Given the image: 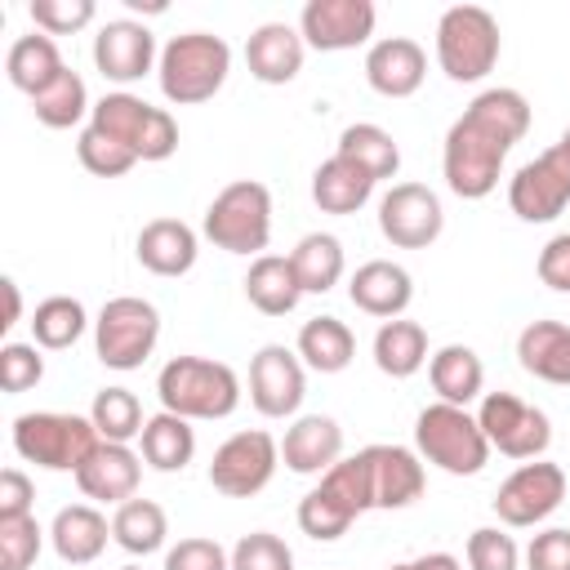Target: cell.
<instances>
[{
	"label": "cell",
	"instance_id": "1",
	"mask_svg": "<svg viewBox=\"0 0 570 570\" xmlns=\"http://www.w3.org/2000/svg\"><path fill=\"white\" fill-rule=\"evenodd\" d=\"M525 129H530V102L521 89L508 85L481 89L445 134L441 147L445 187L459 200H485L499 187L503 160L525 138Z\"/></svg>",
	"mask_w": 570,
	"mask_h": 570
},
{
	"label": "cell",
	"instance_id": "2",
	"mask_svg": "<svg viewBox=\"0 0 570 570\" xmlns=\"http://www.w3.org/2000/svg\"><path fill=\"white\" fill-rule=\"evenodd\" d=\"M160 410L183 419H227L240 405V379L227 361L209 356H174L156 374Z\"/></svg>",
	"mask_w": 570,
	"mask_h": 570
},
{
	"label": "cell",
	"instance_id": "3",
	"mask_svg": "<svg viewBox=\"0 0 570 570\" xmlns=\"http://www.w3.org/2000/svg\"><path fill=\"white\" fill-rule=\"evenodd\" d=\"M227 71H232V45L223 36H209V31L174 36L156 62L160 94L174 107H196V102L214 98L227 85Z\"/></svg>",
	"mask_w": 570,
	"mask_h": 570
},
{
	"label": "cell",
	"instance_id": "4",
	"mask_svg": "<svg viewBox=\"0 0 570 570\" xmlns=\"http://www.w3.org/2000/svg\"><path fill=\"white\" fill-rule=\"evenodd\" d=\"M102 445L89 414H58V410H31L13 419V450L18 459L45 468V472H80V463Z\"/></svg>",
	"mask_w": 570,
	"mask_h": 570
},
{
	"label": "cell",
	"instance_id": "5",
	"mask_svg": "<svg viewBox=\"0 0 570 570\" xmlns=\"http://www.w3.org/2000/svg\"><path fill=\"white\" fill-rule=\"evenodd\" d=\"M414 450L423 463H432L450 476H476L490 463V441H485L476 414H468L463 405H445V401H432L419 410Z\"/></svg>",
	"mask_w": 570,
	"mask_h": 570
},
{
	"label": "cell",
	"instance_id": "6",
	"mask_svg": "<svg viewBox=\"0 0 570 570\" xmlns=\"http://www.w3.org/2000/svg\"><path fill=\"white\" fill-rule=\"evenodd\" d=\"M503 49L499 18L481 4H450L436 18V62L454 85H476L494 71Z\"/></svg>",
	"mask_w": 570,
	"mask_h": 570
},
{
	"label": "cell",
	"instance_id": "7",
	"mask_svg": "<svg viewBox=\"0 0 570 570\" xmlns=\"http://www.w3.org/2000/svg\"><path fill=\"white\" fill-rule=\"evenodd\" d=\"M200 232H205V240H214L227 254L258 258L267 249V240H272V191L263 183H254V178L227 183L209 200Z\"/></svg>",
	"mask_w": 570,
	"mask_h": 570
},
{
	"label": "cell",
	"instance_id": "8",
	"mask_svg": "<svg viewBox=\"0 0 570 570\" xmlns=\"http://www.w3.org/2000/svg\"><path fill=\"white\" fill-rule=\"evenodd\" d=\"M89 125L120 138L138 160H169L178 151V125L165 107H151L142 102L138 94H102L89 111Z\"/></svg>",
	"mask_w": 570,
	"mask_h": 570
},
{
	"label": "cell",
	"instance_id": "9",
	"mask_svg": "<svg viewBox=\"0 0 570 570\" xmlns=\"http://www.w3.org/2000/svg\"><path fill=\"white\" fill-rule=\"evenodd\" d=\"M156 338H160V312L138 294L107 298L94 321V352L107 370H120V374L138 370L156 352Z\"/></svg>",
	"mask_w": 570,
	"mask_h": 570
},
{
	"label": "cell",
	"instance_id": "10",
	"mask_svg": "<svg viewBox=\"0 0 570 570\" xmlns=\"http://www.w3.org/2000/svg\"><path fill=\"white\" fill-rule=\"evenodd\" d=\"M281 468V441L263 428H245V432H232L214 459H209V485L227 499H254L258 490L272 485Z\"/></svg>",
	"mask_w": 570,
	"mask_h": 570
},
{
	"label": "cell",
	"instance_id": "11",
	"mask_svg": "<svg viewBox=\"0 0 570 570\" xmlns=\"http://www.w3.org/2000/svg\"><path fill=\"white\" fill-rule=\"evenodd\" d=\"M476 423L490 441V450L508 454V459H543V450L552 445V423L539 405L521 401L517 392H485L476 405Z\"/></svg>",
	"mask_w": 570,
	"mask_h": 570
},
{
	"label": "cell",
	"instance_id": "12",
	"mask_svg": "<svg viewBox=\"0 0 570 570\" xmlns=\"http://www.w3.org/2000/svg\"><path fill=\"white\" fill-rule=\"evenodd\" d=\"M570 205V142H552L508 178V209L521 223H552Z\"/></svg>",
	"mask_w": 570,
	"mask_h": 570
},
{
	"label": "cell",
	"instance_id": "13",
	"mask_svg": "<svg viewBox=\"0 0 570 570\" xmlns=\"http://www.w3.org/2000/svg\"><path fill=\"white\" fill-rule=\"evenodd\" d=\"M566 499V468L548 463V459H530L517 472H508V481L494 494V517L512 530H530L539 521H548Z\"/></svg>",
	"mask_w": 570,
	"mask_h": 570
},
{
	"label": "cell",
	"instance_id": "14",
	"mask_svg": "<svg viewBox=\"0 0 570 570\" xmlns=\"http://www.w3.org/2000/svg\"><path fill=\"white\" fill-rule=\"evenodd\" d=\"M445 227L441 196L423 183H392L379 200V232L396 249H428Z\"/></svg>",
	"mask_w": 570,
	"mask_h": 570
},
{
	"label": "cell",
	"instance_id": "15",
	"mask_svg": "<svg viewBox=\"0 0 570 570\" xmlns=\"http://www.w3.org/2000/svg\"><path fill=\"white\" fill-rule=\"evenodd\" d=\"M307 396V365L285 343H267L249 361V405L263 419H289L298 414Z\"/></svg>",
	"mask_w": 570,
	"mask_h": 570
},
{
	"label": "cell",
	"instance_id": "16",
	"mask_svg": "<svg viewBox=\"0 0 570 570\" xmlns=\"http://www.w3.org/2000/svg\"><path fill=\"white\" fill-rule=\"evenodd\" d=\"M379 9L370 0H307L298 13V36L321 53L356 49L374 36Z\"/></svg>",
	"mask_w": 570,
	"mask_h": 570
},
{
	"label": "cell",
	"instance_id": "17",
	"mask_svg": "<svg viewBox=\"0 0 570 570\" xmlns=\"http://www.w3.org/2000/svg\"><path fill=\"white\" fill-rule=\"evenodd\" d=\"M156 62H160V53H156V36H151L147 22L111 18V22L98 27V36H94V67L102 71V80L134 85Z\"/></svg>",
	"mask_w": 570,
	"mask_h": 570
},
{
	"label": "cell",
	"instance_id": "18",
	"mask_svg": "<svg viewBox=\"0 0 570 570\" xmlns=\"http://www.w3.org/2000/svg\"><path fill=\"white\" fill-rule=\"evenodd\" d=\"M361 459H365V476H370V503L383 508V512L410 508L423 494V485H428V472H423L419 450H405V445H365Z\"/></svg>",
	"mask_w": 570,
	"mask_h": 570
},
{
	"label": "cell",
	"instance_id": "19",
	"mask_svg": "<svg viewBox=\"0 0 570 570\" xmlns=\"http://www.w3.org/2000/svg\"><path fill=\"white\" fill-rule=\"evenodd\" d=\"M423 76H428V53L410 36H383V40H374L365 49V80L383 98H410V94H419Z\"/></svg>",
	"mask_w": 570,
	"mask_h": 570
},
{
	"label": "cell",
	"instance_id": "20",
	"mask_svg": "<svg viewBox=\"0 0 570 570\" xmlns=\"http://www.w3.org/2000/svg\"><path fill=\"white\" fill-rule=\"evenodd\" d=\"M138 481H142V454H134L129 445L120 441H102L76 472V485L85 499L94 503H125L138 494Z\"/></svg>",
	"mask_w": 570,
	"mask_h": 570
},
{
	"label": "cell",
	"instance_id": "21",
	"mask_svg": "<svg viewBox=\"0 0 570 570\" xmlns=\"http://www.w3.org/2000/svg\"><path fill=\"white\" fill-rule=\"evenodd\" d=\"M347 298H352V307L365 312V316L396 321V316L410 307V298H414V276H410L401 263H392V258H370V263H361V267L352 272Z\"/></svg>",
	"mask_w": 570,
	"mask_h": 570
},
{
	"label": "cell",
	"instance_id": "22",
	"mask_svg": "<svg viewBox=\"0 0 570 570\" xmlns=\"http://www.w3.org/2000/svg\"><path fill=\"white\" fill-rule=\"evenodd\" d=\"M343 459V428L330 414H303L285 428L281 463L298 476H325Z\"/></svg>",
	"mask_w": 570,
	"mask_h": 570
},
{
	"label": "cell",
	"instance_id": "23",
	"mask_svg": "<svg viewBox=\"0 0 570 570\" xmlns=\"http://www.w3.org/2000/svg\"><path fill=\"white\" fill-rule=\"evenodd\" d=\"M303 58H307V40L289 22H263L245 40L249 76L263 85H289L303 71Z\"/></svg>",
	"mask_w": 570,
	"mask_h": 570
},
{
	"label": "cell",
	"instance_id": "24",
	"mask_svg": "<svg viewBox=\"0 0 570 570\" xmlns=\"http://www.w3.org/2000/svg\"><path fill=\"white\" fill-rule=\"evenodd\" d=\"M134 254L156 276H187L196 267L200 236L183 218H151V223H142V232L134 240Z\"/></svg>",
	"mask_w": 570,
	"mask_h": 570
},
{
	"label": "cell",
	"instance_id": "25",
	"mask_svg": "<svg viewBox=\"0 0 570 570\" xmlns=\"http://www.w3.org/2000/svg\"><path fill=\"white\" fill-rule=\"evenodd\" d=\"M107 539H111V521L94 503H67V508H58V517L49 525V543H53V552L67 566L98 561L102 548H107Z\"/></svg>",
	"mask_w": 570,
	"mask_h": 570
},
{
	"label": "cell",
	"instance_id": "26",
	"mask_svg": "<svg viewBox=\"0 0 570 570\" xmlns=\"http://www.w3.org/2000/svg\"><path fill=\"white\" fill-rule=\"evenodd\" d=\"M428 379H432V392L436 401L445 405H472L485 396V365L481 356L468 347V343H445L428 356Z\"/></svg>",
	"mask_w": 570,
	"mask_h": 570
},
{
	"label": "cell",
	"instance_id": "27",
	"mask_svg": "<svg viewBox=\"0 0 570 570\" xmlns=\"http://www.w3.org/2000/svg\"><path fill=\"white\" fill-rule=\"evenodd\" d=\"M517 361H521L525 374H534L552 387H570V325L530 321L517 334Z\"/></svg>",
	"mask_w": 570,
	"mask_h": 570
},
{
	"label": "cell",
	"instance_id": "28",
	"mask_svg": "<svg viewBox=\"0 0 570 570\" xmlns=\"http://www.w3.org/2000/svg\"><path fill=\"white\" fill-rule=\"evenodd\" d=\"M245 298L263 312V316H289L303 298V285L294 276L289 254H258L245 272Z\"/></svg>",
	"mask_w": 570,
	"mask_h": 570
},
{
	"label": "cell",
	"instance_id": "29",
	"mask_svg": "<svg viewBox=\"0 0 570 570\" xmlns=\"http://www.w3.org/2000/svg\"><path fill=\"white\" fill-rule=\"evenodd\" d=\"M62 71H67V62H62L53 36H45V31L18 36V40L9 45V53H4V76H9V85L22 89L27 98H36V94H40L45 85H53Z\"/></svg>",
	"mask_w": 570,
	"mask_h": 570
},
{
	"label": "cell",
	"instance_id": "30",
	"mask_svg": "<svg viewBox=\"0 0 570 570\" xmlns=\"http://www.w3.org/2000/svg\"><path fill=\"white\" fill-rule=\"evenodd\" d=\"M294 352H298V361H303L307 370H316V374H338V370H347L352 356H356V334H352L338 316H312V321H303Z\"/></svg>",
	"mask_w": 570,
	"mask_h": 570
},
{
	"label": "cell",
	"instance_id": "31",
	"mask_svg": "<svg viewBox=\"0 0 570 570\" xmlns=\"http://www.w3.org/2000/svg\"><path fill=\"white\" fill-rule=\"evenodd\" d=\"M138 445H142V463H147V468H156V472H183V468L196 459V432H191V419L160 410V414L147 419Z\"/></svg>",
	"mask_w": 570,
	"mask_h": 570
},
{
	"label": "cell",
	"instance_id": "32",
	"mask_svg": "<svg viewBox=\"0 0 570 570\" xmlns=\"http://www.w3.org/2000/svg\"><path fill=\"white\" fill-rule=\"evenodd\" d=\"M370 196H374V178L365 169H356L352 160H343V156L321 160L316 174H312V200L325 214H356Z\"/></svg>",
	"mask_w": 570,
	"mask_h": 570
},
{
	"label": "cell",
	"instance_id": "33",
	"mask_svg": "<svg viewBox=\"0 0 570 570\" xmlns=\"http://www.w3.org/2000/svg\"><path fill=\"white\" fill-rule=\"evenodd\" d=\"M334 156L352 160V165H356V169H365L374 183L396 178V169H401V147H396V138H392L383 125H370V120L347 125V129L338 134Z\"/></svg>",
	"mask_w": 570,
	"mask_h": 570
},
{
	"label": "cell",
	"instance_id": "34",
	"mask_svg": "<svg viewBox=\"0 0 570 570\" xmlns=\"http://www.w3.org/2000/svg\"><path fill=\"white\" fill-rule=\"evenodd\" d=\"M374 365L387 374V379H410L428 365V330L419 321H383L379 334H374Z\"/></svg>",
	"mask_w": 570,
	"mask_h": 570
},
{
	"label": "cell",
	"instance_id": "35",
	"mask_svg": "<svg viewBox=\"0 0 570 570\" xmlns=\"http://www.w3.org/2000/svg\"><path fill=\"white\" fill-rule=\"evenodd\" d=\"M289 263H294V276L303 285V294H330L338 281H343V240L330 236V232H307L294 249H289Z\"/></svg>",
	"mask_w": 570,
	"mask_h": 570
},
{
	"label": "cell",
	"instance_id": "36",
	"mask_svg": "<svg viewBox=\"0 0 570 570\" xmlns=\"http://www.w3.org/2000/svg\"><path fill=\"white\" fill-rule=\"evenodd\" d=\"M165 534H169V517L156 499H125L111 517V539L129 552V557H147V552H160L165 548Z\"/></svg>",
	"mask_w": 570,
	"mask_h": 570
},
{
	"label": "cell",
	"instance_id": "37",
	"mask_svg": "<svg viewBox=\"0 0 570 570\" xmlns=\"http://www.w3.org/2000/svg\"><path fill=\"white\" fill-rule=\"evenodd\" d=\"M85 325H89V316H85V303L80 298L49 294L31 312V343L36 347H49V352H62V347H71L85 334Z\"/></svg>",
	"mask_w": 570,
	"mask_h": 570
},
{
	"label": "cell",
	"instance_id": "38",
	"mask_svg": "<svg viewBox=\"0 0 570 570\" xmlns=\"http://www.w3.org/2000/svg\"><path fill=\"white\" fill-rule=\"evenodd\" d=\"M31 111H36V120L40 125H49V129H71V125H80L89 111H94V102H89V89H85V80H80V71H62L53 85H45L36 98H31Z\"/></svg>",
	"mask_w": 570,
	"mask_h": 570
},
{
	"label": "cell",
	"instance_id": "39",
	"mask_svg": "<svg viewBox=\"0 0 570 570\" xmlns=\"http://www.w3.org/2000/svg\"><path fill=\"white\" fill-rule=\"evenodd\" d=\"M352 521H356V512H352L330 485H321V481L298 499V530H303L307 539H316V543L343 539V534L352 530Z\"/></svg>",
	"mask_w": 570,
	"mask_h": 570
},
{
	"label": "cell",
	"instance_id": "40",
	"mask_svg": "<svg viewBox=\"0 0 570 570\" xmlns=\"http://www.w3.org/2000/svg\"><path fill=\"white\" fill-rule=\"evenodd\" d=\"M89 419H94V428H98L102 441H120V445H129L147 428L142 405H138V396L129 387H102L94 396V405H89Z\"/></svg>",
	"mask_w": 570,
	"mask_h": 570
},
{
	"label": "cell",
	"instance_id": "41",
	"mask_svg": "<svg viewBox=\"0 0 570 570\" xmlns=\"http://www.w3.org/2000/svg\"><path fill=\"white\" fill-rule=\"evenodd\" d=\"M76 156H80V165H85L89 174H98V178H120V174H129V169L138 165V156H134L120 138H111V134H102V129H94V125L80 129Z\"/></svg>",
	"mask_w": 570,
	"mask_h": 570
},
{
	"label": "cell",
	"instance_id": "42",
	"mask_svg": "<svg viewBox=\"0 0 570 570\" xmlns=\"http://www.w3.org/2000/svg\"><path fill=\"white\" fill-rule=\"evenodd\" d=\"M45 548L36 517H0V570H31Z\"/></svg>",
	"mask_w": 570,
	"mask_h": 570
},
{
	"label": "cell",
	"instance_id": "43",
	"mask_svg": "<svg viewBox=\"0 0 570 570\" xmlns=\"http://www.w3.org/2000/svg\"><path fill=\"white\" fill-rule=\"evenodd\" d=\"M232 570H294V552L272 530H249L232 548Z\"/></svg>",
	"mask_w": 570,
	"mask_h": 570
},
{
	"label": "cell",
	"instance_id": "44",
	"mask_svg": "<svg viewBox=\"0 0 570 570\" xmlns=\"http://www.w3.org/2000/svg\"><path fill=\"white\" fill-rule=\"evenodd\" d=\"M468 570H521V548L499 525H481L468 534Z\"/></svg>",
	"mask_w": 570,
	"mask_h": 570
},
{
	"label": "cell",
	"instance_id": "45",
	"mask_svg": "<svg viewBox=\"0 0 570 570\" xmlns=\"http://www.w3.org/2000/svg\"><path fill=\"white\" fill-rule=\"evenodd\" d=\"M36 31L45 36H71L94 22V0H31L27 4Z\"/></svg>",
	"mask_w": 570,
	"mask_h": 570
},
{
	"label": "cell",
	"instance_id": "46",
	"mask_svg": "<svg viewBox=\"0 0 570 570\" xmlns=\"http://www.w3.org/2000/svg\"><path fill=\"white\" fill-rule=\"evenodd\" d=\"M40 379H45V356L36 343H4L0 347V387L9 396L36 387Z\"/></svg>",
	"mask_w": 570,
	"mask_h": 570
},
{
	"label": "cell",
	"instance_id": "47",
	"mask_svg": "<svg viewBox=\"0 0 570 570\" xmlns=\"http://www.w3.org/2000/svg\"><path fill=\"white\" fill-rule=\"evenodd\" d=\"M165 570H232V552L218 539L191 534L165 552Z\"/></svg>",
	"mask_w": 570,
	"mask_h": 570
},
{
	"label": "cell",
	"instance_id": "48",
	"mask_svg": "<svg viewBox=\"0 0 570 570\" xmlns=\"http://www.w3.org/2000/svg\"><path fill=\"white\" fill-rule=\"evenodd\" d=\"M525 570H570V530L548 525L525 543Z\"/></svg>",
	"mask_w": 570,
	"mask_h": 570
},
{
	"label": "cell",
	"instance_id": "49",
	"mask_svg": "<svg viewBox=\"0 0 570 570\" xmlns=\"http://www.w3.org/2000/svg\"><path fill=\"white\" fill-rule=\"evenodd\" d=\"M539 281L557 294H570V232H557L543 249H539Z\"/></svg>",
	"mask_w": 570,
	"mask_h": 570
},
{
	"label": "cell",
	"instance_id": "50",
	"mask_svg": "<svg viewBox=\"0 0 570 570\" xmlns=\"http://www.w3.org/2000/svg\"><path fill=\"white\" fill-rule=\"evenodd\" d=\"M31 499L36 485L22 468H4L0 472V517H31Z\"/></svg>",
	"mask_w": 570,
	"mask_h": 570
},
{
	"label": "cell",
	"instance_id": "51",
	"mask_svg": "<svg viewBox=\"0 0 570 570\" xmlns=\"http://www.w3.org/2000/svg\"><path fill=\"white\" fill-rule=\"evenodd\" d=\"M387 570H463V561H459L454 552H423V557L396 561V566H387Z\"/></svg>",
	"mask_w": 570,
	"mask_h": 570
},
{
	"label": "cell",
	"instance_id": "52",
	"mask_svg": "<svg viewBox=\"0 0 570 570\" xmlns=\"http://www.w3.org/2000/svg\"><path fill=\"white\" fill-rule=\"evenodd\" d=\"M0 289H4V321H0V330L9 334V330L22 321V289H18V281H13V276H4V281H0Z\"/></svg>",
	"mask_w": 570,
	"mask_h": 570
},
{
	"label": "cell",
	"instance_id": "53",
	"mask_svg": "<svg viewBox=\"0 0 570 570\" xmlns=\"http://www.w3.org/2000/svg\"><path fill=\"white\" fill-rule=\"evenodd\" d=\"M561 142H570V125H566V134H561Z\"/></svg>",
	"mask_w": 570,
	"mask_h": 570
},
{
	"label": "cell",
	"instance_id": "54",
	"mask_svg": "<svg viewBox=\"0 0 570 570\" xmlns=\"http://www.w3.org/2000/svg\"><path fill=\"white\" fill-rule=\"evenodd\" d=\"M120 570H142V566H120Z\"/></svg>",
	"mask_w": 570,
	"mask_h": 570
}]
</instances>
